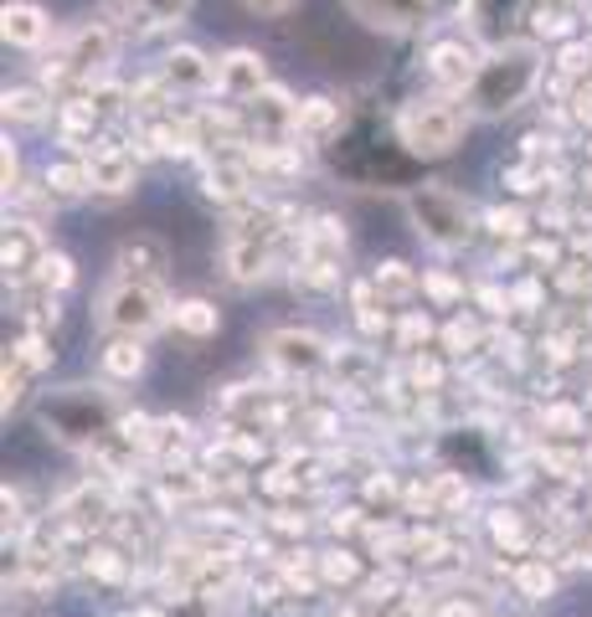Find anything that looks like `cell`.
Returning <instances> with one entry per match:
<instances>
[{
  "label": "cell",
  "instance_id": "obj_30",
  "mask_svg": "<svg viewBox=\"0 0 592 617\" xmlns=\"http://www.w3.org/2000/svg\"><path fill=\"white\" fill-rule=\"evenodd\" d=\"M315 576H320V586H355L361 582V556L345 551V546H330V551L315 556Z\"/></svg>",
  "mask_w": 592,
  "mask_h": 617
},
{
  "label": "cell",
  "instance_id": "obj_12",
  "mask_svg": "<svg viewBox=\"0 0 592 617\" xmlns=\"http://www.w3.org/2000/svg\"><path fill=\"white\" fill-rule=\"evenodd\" d=\"M263 88H269V67H263V57H258L253 47H232L217 57V99L248 103V99H258Z\"/></svg>",
  "mask_w": 592,
  "mask_h": 617
},
{
  "label": "cell",
  "instance_id": "obj_13",
  "mask_svg": "<svg viewBox=\"0 0 592 617\" xmlns=\"http://www.w3.org/2000/svg\"><path fill=\"white\" fill-rule=\"evenodd\" d=\"M160 83L170 93H217V57H206L196 47H170L160 57Z\"/></svg>",
  "mask_w": 592,
  "mask_h": 617
},
{
  "label": "cell",
  "instance_id": "obj_49",
  "mask_svg": "<svg viewBox=\"0 0 592 617\" xmlns=\"http://www.w3.org/2000/svg\"><path fill=\"white\" fill-rule=\"evenodd\" d=\"M567 248H572V258L592 263V227H588V232H572V237H567Z\"/></svg>",
  "mask_w": 592,
  "mask_h": 617
},
{
  "label": "cell",
  "instance_id": "obj_1",
  "mask_svg": "<svg viewBox=\"0 0 592 617\" xmlns=\"http://www.w3.org/2000/svg\"><path fill=\"white\" fill-rule=\"evenodd\" d=\"M542 47L536 42H500L485 52V62L474 72V83L464 88L474 118H505L515 114L536 88H542Z\"/></svg>",
  "mask_w": 592,
  "mask_h": 617
},
{
  "label": "cell",
  "instance_id": "obj_41",
  "mask_svg": "<svg viewBox=\"0 0 592 617\" xmlns=\"http://www.w3.org/2000/svg\"><path fill=\"white\" fill-rule=\"evenodd\" d=\"M145 26H181L191 11V0H135Z\"/></svg>",
  "mask_w": 592,
  "mask_h": 617
},
{
  "label": "cell",
  "instance_id": "obj_34",
  "mask_svg": "<svg viewBox=\"0 0 592 617\" xmlns=\"http://www.w3.org/2000/svg\"><path fill=\"white\" fill-rule=\"evenodd\" d=\"M485 227H490L494 237H505V242H525V237H531L525 206H490V212H485Z\"/></svg>",
  "mask_w": 592,
  "mask_h": 617
},
{
  "label": "cell",
  "instance_id": "obj_48",
  "mask_svg": "<svg viewBox=\"0 0 592 617\" xmlns=\"http://www.w3.org/2000/svg\"><path fill=\"white\" fill-rule=\"evenodd\" d=\"M439 617H485V613H479V602L448 597V602H443V607H439Z\"/></svg>",
  "mask_w": 592,
  "mask_h": 617
},
{
  "label": "cell",
  "instance_id": "obj_22",
  "mask_svg": "<svg viewBox=\"0 0 592 617\" xmlns=\"http://www.w3.org/2000/svg\"><path fill=\"white\" fill-rule=\"evenodd\" d=\"M340 124H345V114H340L335 99H305L299 103L294 139H305V145H330V139H340Z\"/></svg>",
  "mask_w": 592,
  "mask_h": 617
},
{
  "label": "cell",
  "instance_id": "obj_3",
  "mask_svg": "<svg viewBox=\"0 0 592 617\" xmlns=\"http://www.w3.org/2000/svg\"><path fill=\"white\" fill-rule=\"evenodd\" d=\"M469 103L458 99V93H423V99H407L397 108V145L407 155H418V160H443V155H454L464 145V134H469Z\"/></svg>",
  "mask_w": 592,
  "mask_h": 617
},
{
  "label": "cell",
  "instance_id": "obj_38",
  "mask_svg": "<svg viewBox=\"0 0 592 617\" xmlns=\"http://www.w3.org/2000/svg\"><path fill=\"white\" fill-rule=\"evenodd\" d=\"M567 103H561V114L572 118L577 129H592V83L588 78H577V83H561Z\"/></svg>",
  "mask_w": 592,
  "mask_h": 617
},
{
  "label": "cell",
  "instance_id": "obj_32",
  "mask_svg": "<svg viewBox=\"0 0 592 617\" xmlns=\"http://www.w3.org/2000/svg\"><path fill=\"white\" fill-rule=\"evenodd\" d=\"M490 540H494V546H500L505 556H525L531 535H525L521 510H494V515H490Z\"/></svg>",
  "mask_w": 592,
  "mask_h": 617
},
{
  "label": "cell",
  "instance_id": "obj_35",
  "mask_svg": "<svg viewBox=\"0 0 592 617\" xmlns=\"http://www.w3.org/2000/svg\"><path fill=\"white\" fill-rule=\"evenodd\" d=\"M32 284L52 288V294H68V288L78 284V267H72L68 252H47V258H42V267H36V278H32Z\"/></svg>",
  "mask_w": 592,
  "mask_h": 617
},
{
  "label": "cell",
  "instance_id": "obj_25",
  "mask_svg": "<svg viewBox=\"0 0 592 617\" xmlns=\"http://www.w3.org/2000/svg\"><path fill=\"white\" fill-rule=\"evenodd\" d=\"M186 448H191V422L186 418H155L145 458H155V464L166 468V464H175V458H181Z\"/></svg>",
  "mask_w": 592,
  "mask_h": 617
},
{
  "label": "cell",
  "instance_id": "obj_6",
  "mask_svg": "<svg viewBox=\"0 0 592 617\" xmlns=\"http://www.w3.org/2000/svg\"><path fill=\"white\" fill-rule=\"evenodd\" d=\"M263 361L278 381H315L330 370L335 361V345L325 340L320 330H299V324H288V330H269L263 334Z\"/></svg>",
  "mask_w": 592,
  "mask_h": 617
},
{
  "label": "cell",
  "instance_id": "obj_2",
  "mask_svg": "<svg viewBox=\"0 0 592 617\" xmlns=\"http://www.w3.org/2000/svg\"><path fill=\"white\" fill-rule=\"evenodd\" d=\"M42 427L47 437H57L62 448H99L103 437L118 427L124 418V407L109 386H62V391H52L42 401Z\"/></svg>",
  "mask_w": 592,
  "mask_h": 617
},
{
  "label": "cell",
  "instance_id": "obj_17",
  "mask_svg": "<svg viewBox=\"0 0 592 617\" xmlns=\"http://www.w3.org/2000/svg\"><path fill=\"white\" fill-rule=\"evenodd\" d=\"M57 515H62V525H68L72 535H83V530H93V525H109L118 510H114L109 484H93V479H88V484H78L68 500L57 504Z\"/></svg>",
  "mask_w": 592,
  "mask_h": 617
},
{
  "label": "cell",
  "instance_id": "obj_39",
  "mask_svg": "<svg viewBox=\"0 0 592 617\" xmlns=\"http://www.w3.org/2000/svg\"><path fill=\"white\" fill-rule=\"evenodd\" d=\"M423 294L439 304V309H454V304L464 299V284H458L454 273H443V267H428V273H423Z\"/></svg>",
  "mask_w": 592,
  "mask_h": 617
},
{
  "label": "cell",
  "instance_id": "obj_44",
  "mask_svg": "<svg viewBox=\"0 0 592 617\" xmlns=\"http://www.w3.org/2000/svg\"><path fill=\"white\" fill-rule=\"evenodd\" d=\"M26 381H32V370H21L11 355H5V376H0V391H5V418L21 407V397H26Z\"/></svg>",
  "mask_w": 592,
  "mask_h": 617
},
{
  "label": "cell",
  "instance_id": "obj_43",
  "mask_svg": "<svg viewBox=\"0 0 592 617\" xmlns=\"http://www.w3.org/2000/svg\"><path fill=\"white\" fill-rule=\"evenodd\" d=\"M510 304H515V315H542V304H546L542 278H536V273H531V278H521V284L510 288Z\"/></svg>",
  "mask_w": 592,
  "mask_h": 617
},
{
  "label": "cell",
  "instance_id": "obj_24",
  "mask_svg": "<svg viewBox=\"0 0 592 617\" xmlns=\"http://www.w3.org/2000/svg\"><path fill=\"white\" fill-rule=\"evenodd\" d=\"M372 284L387 304H412L418 294H423V273H418L412 263H402V258H387V263H376Z\"/></svg>",
  "mask_w": 592,
  "mask_h": 617
},
{
  "label": "cell",
  "instance_id": "obj_18",
  "mask_svg": "<svg viewBox=\"0 0 592 617\" xmlns=\"http://www.w3.org/2000/svg\"><path fill=\"white\" fill-rule=\"evenodd\" d=\"M0 32H5V47L36 52L52 36V21H47L42 5H32V0H5V11H0Z\"/></svg>",
  "mask_w": 592,
  "mask_h": 617
},
{
  "label": "cell",
  "instance_id": "obj_37",
  "mask_svg": "<svg viewBox=\"0 0 592 617\" xmlns=\"http://www.w3.org/2000/svg\"><path fill=\"white\" fill-rule=\"evenodd\" d=\"M88 576H99V582H129V561L118 546H99V551H88Z\"/></svg>",
  "mask_w": 592,
  "mask_h": 617
},
{
  "label": "cell",
  "instance_id": "obj_21",
  "mask_svg": "<svg viewBox=\"0 0 592 617\" xmlns=\"http://www.w3.org/2000/svg\"><path fill=\"white\" fill-rule=\"evenodd\" d=\"M145 361H150V351H145L139 334H109L99 351V370L109 381H139V376H145Z\"/></svg>",
  "mask_w": 592,
  "mask_h": 617
},
{
  "label": "cell",
  "instance_id": "obj_45",
  "mask_svg": "<svg viewBox=\"0 0 592 617\" xmlns=\"http://www.w3.org/2000/svg\"><path fill=\"white\" fill-rule=\"evenodd\" d=\"M561 386H572V391L592 397V345H582V351L572 355V366L561 370Z\"/></svg>",
  "mask_w": 592,
  "mask_h": 617
},
{
  "label": "cell",
  "instance_id": "obj_7",
  "mask_svg": "<svg viewBox=\"0 0 592 617\" xmlns=\"http://www.w3.org/2000/svg\"><path fill=\"white\" fill-rule=\"evenodd\" d=\"M118 52V36L103 26V21H88V26H78V32H68V42H62V52L47 62V78H72V83H99L103 72H109V62H114Z\"/></svg>",
  "mask_w": 592,
  "mask_h": 617
},
{
  "label": "cell",
  "instance_id": "obj_16",
  "mask_svg": "<svg viewBox=\"0 0 592 617\" xmlns=\"http://www.w3.org/2000/svg\"><path fill=\"white\" fill-rule=\"evenodd\" d=\"M253 185H258V170L248 165V155L212 160L202 175V191L217 201V206H242V201H253Z\"/></svg>",
  "mask_w": 592,
  "mask_h": 617
},
{
  "label": "cell",
  "instance_id": "obj_46",
  "mask_svg": "<svg viewBox=\"0 0 592 617\" xmlns=\"http://www.w3.org/2000/svg\"><path fill=\"white\" fill-rule=\"evenodd\" d=\"M474 299H479V309L490 319H505V315H515V304H510V288H494V284H479L474 288Z\"/></svg>",
  "mask_w": 592,
  "mask_h": 617
},
{
  "label": "cell",
  "instance_id": "obj_28",
  "mask_svg": "<svg viewBox=\"0 0 592 617\" xmlns=\"http://www.w3.org/2000/svg\"><path fill=\"white\" fill-rule=\"evenodd\" d=\"M439 334H443V351H448V355H479V351H490V330H485V324H479L474 315H454Z\"/></svg>",
  "mask_w": 592,
  "mask_h": 617
},
{
  "label": "cell",
  "instance_id": "obj_9",
  "mask_svg": "<svg viewBox=\"0 0 592 617\" xmlns=\"http://www.w3.org/2000/svg\"><path fill=\"white\" fill-rule=\"evenodd\" d=\"M345 11L366 32H382V36H412L439 16L433 0H345Z\"/></svg>",
  "mask_w": 592,
  "mask_h": 617
},
{
  "label": "cell",
  "instance_id": "obj_10",
  "mask_svg": "<svg viewBox=\"0 0 592 617\" xmlns=\"http://www.w3.org/2000/svg\"><path fill=\"white\" fill-rule=\"evenodd\" d=\"M479 62H485V52H474L464 36H448V42H433V47L423 52V72L428 83L439 88V93H458L464 99V88L474 83V72H479Z\"/></svg>",
  "mask_w": 592,
  "mask_h": 617
},
{
  "label": "cell",
  "instance_id": "obj_23",
  "mask_svg": "<svg viewBox=\"0 0 592 617\" xmlns=\"http://www.w3.org/2000/svg\"><path fill=\"white\" fill-rule=\"evenodd\" d=\"M170 330L186 340H212L221 330V309L212 299H175L170 304Z\"/></svg>",
  "mask_w": 592,
  "mask_h": 617
},
{
  "label": "cell",
  "instance_id": "obj_20",
  "mask_svg": "<svg viewBox=\"0 0 592 617\" xmlns=\"http://www.w3.org/2000/svg\"><path fill=\"white\" fill-rule=\"evenodd\" d=\"M330 376L340 381V391H376L382 386V361L366 345H335Z\"/></svg>",
  "mask_w": 592,
  "mask_h": 617
},
{
  "label": "cell",
  "instance_id": "obj_29",
  "mask_svg": "<svg viewBox=\"0 0 592 617\" xmlns=\"http://www.w3.org/2000/svg\"><path fill=\"white\" fill-rule=\"evenodd\" d=\"M57 108L47 88H5V118L11 124H47V114Z\"/></svg>",
  "mask_w": 592,
  "mask_h": 617
},
{
  "label": "cell",
  "instance_id": "obj_11",
  "mask_svg": "<svg viewBox=\"0 0 592 617\" xmlns=\"http://www.w3.org/2000/svg\"><path fill=\"white\" fill-rule=\"evenodd\" d=\"M221 263H227V278H232L237 288L263 284L273 267H284V258H278V237H227Z\"/></svg>",
  "mask_w": 592,
  "mask_h": 617
},
{
  "label": "cell",
  "instance_id": "obj_8",
  "mask_svg": "<svg viewBox=\"0 0 592 617\" xmlns=\"http://www.w3.org/2000/svg\"><path fill=\"white\" fill-rule=\"evenodd\" d=\"M242 124H248V145H299L294 124H299V103L284 88H263L258 99L242 103Z\"/></svg>",
  "mask_w": 592,
  "mask_h": 617
},
{
  "label": "cell",
  "instance_id": "obj_51",
  "mask_svg": "<svg viewBox=\"0 0 592 617\" xmlns=\"http://www.w3.org/2000/svg\"><path fill=\"white\" fill-rule=\"evenodd\" d=\"M588 418H592V397H588Z\"/></svg>",
  "mask_w": 592,
  "mask_h": 617
},
{
  "label": "cell",
  "instance_id": "obj_33",
  "mask_svg": "<svg viewBox=\"0 0 592 617\" xmlns=\"http://www.w3.org/2000/svg\"><path fill=\"white\" fill-rule=\"evenodd\" d=\"M11 361H16L21 370H32V376H42V370L52 366V345H47V334L42 330H26L16 340V345H11Z\"/></svg>",
  "mask_w": 592,
  "mask_h": 617
},
{
  "label": "cell",
  "instance_id": "obj_42",
  "mask_svg": "<svg viewBox=\"0 0 592 617\" xmlns=\"http://www.w3.org/2000/svg\"><path fill=\"white\" fill-rule=\"evenodd\" d=\"M588 67H592V47H588V42H561V52H557L561 83H577V78H588Z\"/></svg>",
  "mask_w": 592,
  "mask_h": 617
},
{
  "label": "cell",
  "instance_id": "obj_36",
  "mask_svg": "<svg viewBox=\"0 0 592 617\" xmlns=\"http://www.w3.org/2000/svg\"><path fill=\"white\" fill-rule=\"evenodd\" d=\"M428 340H433V319L423 315V309H402V319H397V351H423Z\"/></svg>",
  "mask_w": 592,
  "mask_h": 617
},
{
  "label": "cell",
  "instance_id": "obj_15",
  "mask_svg": "<svg viewBox=\"0 0 592 617\" xmlns=\"http://www.w3.org/2000/svg\"><path fill=\"white\" fill-rule=\"evenodd\" d=\"M47 237L36 232V221H11L5 227V248H0V263H5V278H16V284H32L42 258H47Z\"/></svg>",
  "mask_w": 592,
  "mask_h": 617
},
{
  "label": "cell",
  "instance_id": "obj_14",
  "mask_svg": "<svg viewBox=\"0 0 592 617\" xmlns=\"http://www.w3.org/2000/svg\"><path fill=\"white\" fill-rule=\"evenodd\" d=\"M83 160H88V181H93V191H103V196L135 191V181H139L135 150H124V145H93Z\"/></svg>",
  "mask_w": 592,
  "mask_h": 617
},
{
  "label": "cell",
  "instance_id": "obj_52",
  "mask_svg": "<svg viewBox=\"0 0 592 617\" xmlns=\"http://www.w3.org/2000/svg\"><path fill=\"white\" fill-rule=\"evenodd\" d=\"M588 155H592V145H588Z\"/></svg>",
  "mask_w": 592,
  "mask_h": 617
},
{
  "label": "cell",
  "instance_id": "obj_5",
  "mask_svg": "<svg viewBox=\"0 0 592 617\" xmlns=\"http://www.w3.org/2000/svg\"><path fill=\"white\" fill-rule=\"evenodd\" d=\"M170 304L166 288L150 284V278H109V288L99 294V309H93V319H99L103 334H155L170 324Z\"/></svg>",
  "mask_w": 592,
  "mask_h": 617
},
{
  "label": "cell",
  "instance_id": "obj_27",
  "mask_svg": "<svg viewBox=\"0 0 592 617\" xmlns=\"http://www.w3.org/2000/svg\"><path fill=\"white\" fill-rule=\"evenodd\" d=\"M510 586H515V597H525V602H551V592H557V571L546 567L542 556H525L521 567L510 571Z\"/></svg>",
  "mask_w": 592,
  "mask_h": 617
},
{
  "label": "cell",
  "instance_id": "obj_19",
  "mask_svg": "<svg viewBox=\"0 0 592 617\" xmlns=\"http://www.w3.org/2000/svg\"><path fill=\"white\" fill-rule=\"evenodd\" d=\"M166 263H170L166 242H160V237L135 232L129 242H124V248H118V258H114V278H150V284H160Z\"/></svg>",
  "mask_w": 592,
  "mask_h": 617
},
{
  "label": "cell",
  "instance_id": "obj_4",
  "mask_svg": "<svg viewBox=\"0 0 592 617\" xmlns=\"http://www.w3.org/2000/svg\"><path fill=\"white\" fill-rule=\"evenodd\" d=\"M402 212H407V221H412V232L423 237L428 248H439V252L469 248L474 232H479V221H485L469 201L458 196L454 185H443V181L412 185V191L402 196Z\"/></svg>",
  "mask_w": 592,
  "mask_h": 617
},
{
  "label": "cell",
  "instance_id": "obj_47",
  "mask_svg": "<svg viewBox=\"0 0 592 617\" xmlns=\"http://www.w3.org/2000/svg\"><path fill=\"white\" fill-rule=\"evenodd\" d=\"M242 5H248L253 16H288L299 0H242Z\"/></svg>",
  "mask_w": 592,
  "mask_h": 617
},
{
  "label": "cell",
  "instance_id": "obj_40",
  "mask_svg": "<svg viewBox=\"0 0 592 617\" xmlns=\"http://www.w3.org/2000/svg\"><path fill=\"white\" fill-rule=\"evenodd\" d=\"M551 273H557L561 294H572V299H588L592 294V263H582V258H567V263L551 267Z\"/></svg>",
  "mask_w": 592,
  "mask_h": 617
},
{
  "label": "cell",
  "instance_id": "obj_31",
  "mask_svg": "<svg viewBox=\"0 0 592 617\" xmlns=\"http://www.w3.org/2000/svg\"><path fill=\"white\" fill-rule=\"evenodd\" d=\"M542 433L546 437H582L588 433V412L577 401H546L542 407Z\"/></svg>",
  "mask_w": 592,
  "mask_h": 617
},
{
  "label": "cell",
  "instance_id": "obj_26",
  "mask_svg": "<svg viewBox=\"0 0 592 617\" xmlns=\"http://www.w3.org/2000/svg\"><path fill=\"white\" fill-rule=\"evenodd\" d=\"M47 191L57 206H68V201H83L88 191H93V181H88V160H57V165H47Z\"/></svg>",
  "mask_w": 592,
  "mask_h": 617
},
{
  "label": "cell",
  "instance_id": "obj_50",
  "mask_svg": "<svg viewBox=\"0 0 592 617\" xmlns=\"http://www.w3.org/2000/svg\"><path fill=\"white\" fill-rule=\"evenodd\" d=\"M433 11L439 16H464V11H474V0H433Z\"/></svg>",
  "mask_w": 592,
  "mask_h": 617
}]
</instances>
